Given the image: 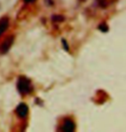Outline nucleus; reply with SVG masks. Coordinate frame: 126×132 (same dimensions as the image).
Listing matches in <instances>:
<instances>
[{
	"label": "nucleus",
	"mask_w": 126,
	"mask_h": 132,
	"mask_svg": "<svg viewBox=\"0 0 126 132\" xmlns=\"http://www.w3.org/2000/svg\"><path fill=\"white\" fill-rule=\"evenodd\" d=\"M99 30H101L102 32H106V31H108V26H107L106 23H102L99 26Z\"/></svg>",
	"instance_id": "nucleus-7"
},
{
	"label": "nucleus",
	"mask_w": 126,
	"mask_h": 132,
	"mask_svg": "<svg viewBox=\"0 0 126 132\" xmlns=\"http://www.w3.org/2000/svg\"><path fill=\"white\" fill-rule=\"evenodd\" d=\"M114 0H98V3L99 4V6L106 8V6H108L109 4H111Z\"/></svg>",
	"instance_id": "nucleus-6"
},
{
	"label": "nucleus",
	"mask_w": 126,
	"mask_h": 132,
	"mask_svg": "<svg viewBox=\"0 0 126 132\" xmlns=\"http://www.w3.org/2000/svg\"><path fill=\"white\" fill-rule=\"evenodd\" d=\"M13 42H14V36L10 35L9 37H7V38L3 41L1 46H0V53H2V54L6 53L10 50V47H11Z\"/></svg>",
	"instance_id": "nucleus-2"
},
{
	"label": "nucleus",
	"mask_w": 126,
	"mask_h": 132,
	"mask_svg": "<svg viewBox=\"0 0 126 132\" xmlns=\"http://www.w3.org/2000/svg\"><path fill=\"white\" fill-rule=\"evenodd\" d=\"M15 113L19 118H26L28 114V106L25 103H21L15 108Z\"/></svg>",
	"instance_id": "nucleus-3"
},
{
	"label": "nucleus",
	"mask_w": 126,
	"mask_h": 132,
	"mask_svg": "<svg viewBox=\"0 0 126 132\" xmlns=\"http://www.w3.org/2000/svg\"><path fill=\"white\" fill-rule=\"evenodd\" d=\"M17 89L22 94H30L33 90V86L29 79L25 76H21L17 81Z\"/></svg>",
	"instance_id": "nucleus-1"
},
{
	"label": "nucleus",
	"mask_w": 126,
	"mask_h": 132,
	"mask_svg": "<svg viewBox=\"0 0 126 132\" xmlns=\"http://www.w3.org/2000/svg\"><path fill=\"white\" fill-rule=\"evenodd\" d=\"M75 129V123L74 121H72L71 119L68 118V119H65L64 123L62 125V128L61 130L63 131H68V132H70V131H74Z\"/></svg>",
	"instance_id": "nucleus-4"
},
{
	"label": "nucleus",
	"mask_w": 126,
	"mask_h": 132,
	"mask_svg": "<svg viewBox=\"0 0 126 132\" xmlns=\"http://www.w3.org/2000/svg\"><path fill=\"white\" fill-rule=\"evenodd\" d=\"M25 3H27V4H31V3H33L35 1V0H23Z\"/></svg>",
	"instance_id": "nucleus-8"
},
{
	"label": "nucleus",
	"mask_w": 126,
	"mask_h": 132,
	"mask_svg": "<svg viewBox=\"0 0 126 132\" xmlns=\"http://www.w3.org/2000/svg\"><path fill=\"white\" fill-rule=\"evenodd\" d=\"M9 24H10V20L8 17H3L0 20V36L3 35V34L7 30L8 27H9Z\"/></svg>",
	"instance_id": "nucleus-5"
}]
</instances>
